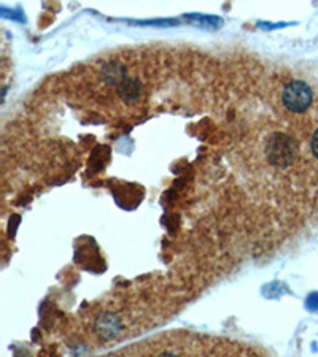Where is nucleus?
Here are the masks:
<instances>
[{"instance_id":"1","label":"nucleus","mask_w":318,"mask_h":357,"mask_svg":"<svg viewBox=\"0 0 318 357\" xmlns=\"http://www.w3.org/2000/svg\"><path fill=\"white\" fill-rule=\"evenodd\" d=\"M266 156H268L270 165L277 169H287L298 156V143L290 135L277 132L270 135L266 143Z\"/></svg>"},{"instance_id":"2","label":"nucleus","mask_w":318,"mask_h":357,"mask_svg":"<svg viewBox=\"0 0 318 357\" xmlns=\"http://www.w3.org/2000/svg\"><path fill=\"white\" fill-rule=\"evenodd\" d=\"M283 105L291 113H304L312 103V89L304 82H291L282 94Z\"/></svg>"},{"instance_id":"3","label":"nucleus","mask_w":318,"mask_h":357,"mask_svg":"<svg viewBox=\"0 0 318 357\" xmlns=\"http://www.w3.org/2000/svg\"><path fill=\"white\" fill-rule=\"evenodd\" d=\"M118 331H120L118 322H117V319L112 318V316H110V318H103V319L101 321L99 332L102 333V335L107 337L108 332H110V335H115V333H117Z\"/></svg>"},{"instance_id":"4","label":"nucleus","mask_w":318,"mask_h":357,"mask_svg":"<svg viewBox=\"0 0 318 357\" xmlns=\"http://www.w3.org/2000/svg\"><path fill=\"white\" fill-rule=\"evenodd\" d=\"M310 148H312V153H314V156L318 159V129L315 130V134L312 135Z\"/></svg>"}]
</instances>
